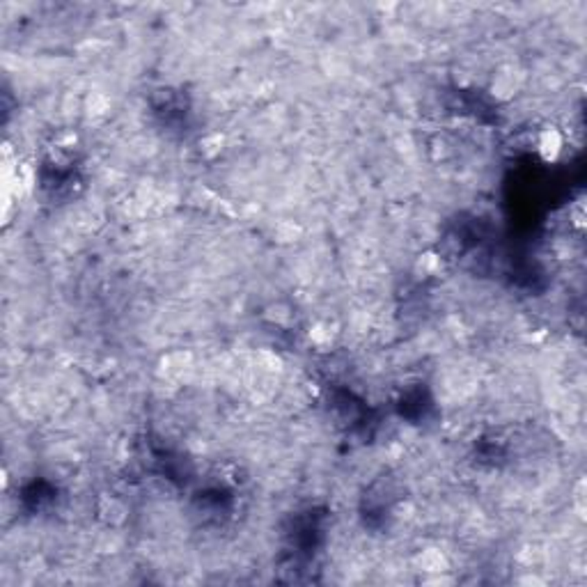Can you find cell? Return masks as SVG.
<instances>
[{
  "label": "cell",
  "instance_id": "cell-1",
  "mask_svg": "<svg viewBox=\"0 0 587 587\" xmlns=\"http://www.w3.org/2000/svg\"><path fill=\"white\" fill-rule=\"evenodd\" d=\"M539 152L546 161H555L560 152H562V135H560L555 129H546L539 138Z\"/></svg>",
  "mask_w": 587,
  "mask_h": 587
}]
</instances>
